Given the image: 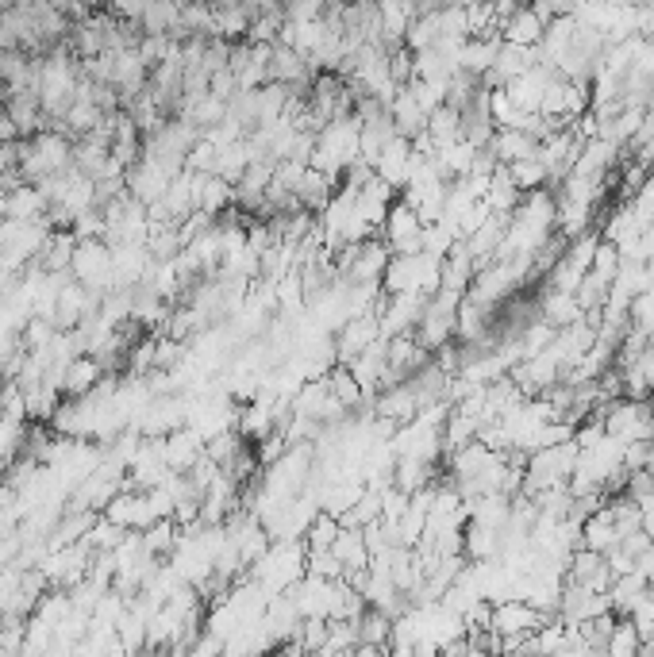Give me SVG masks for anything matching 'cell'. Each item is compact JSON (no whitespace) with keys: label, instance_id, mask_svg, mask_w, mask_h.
I'll use <instances>...</instances> for the list:
<instances>
[{"label":"cell","instance_id":"2","mask_svg":"<svg viewBox=\"0 0 654 657\" xmlns=\"http://www.w3.org/2000/svg\"><path fill=\"white\" fill-rule=\"evenodd\" d=\"M304 558H308L304 538H274L266 546V554L247 569V577H254L270 596H277V592H289L304 577Z\"/></svg>","mask_w":654,"mask_h":657},{"label":"cell","instance_id":"43","mask_svg":"<svg viewBox=\"0 0 654 657\" xmlns=\"http://www.w3.org/2000/svg\"><path fill=\"white\" fill-rule=\"evenodd\" d=\"M508 173H512V181L528 193V189H539V185H547V166L539 162V158H520V162H512L508 166Z\"/></svg>","mask_w":654,"mask_h":657},{"label":"cell","instance_id":"5","mask_svg":"<svg viewBox=\"0 0 654 657\" xmlns=\"http://www.w3.org/2000/svg\"><path fill=\"white\" fill-rule=\"evenodd\" d=\"M70 273L85 289L108 292L112 289V243H104V239H77Z\"/></svg>","mask_w":654,"mask_h":657},{"label":"cell","instance_id":"16","mask_svg":"<svg viewBox=\"0 0 654 657\" xmlns=\"http://www.w3.org/2000/svg\"><path fill=\"white\" fill-rule=\"evenodd\" d=\"M289 600L297 604V611L304 615H324L331 619V600H335V581L316 577V573H304L301 581L289 588Z\"/></svg>","mask_w":654,"mask_h":657},{"label":"cell","instance_id":"27","mask_svg":"<svg viewBox=\"0 0 654 657\" xmlns=\"http://www.w3.org/2000/svg\"><path fill=\"white\" fill-rule=\"evenodd\" d=\"M474 273H478V266H474L466 243L458 239V243L451 246V254L443 258V285H439V289H451V292H458V296H466V289L474 285Z\"/></svg>","mask_w":654,"mask_h":657},{"label":"cell","instance_id":"51","mask_svg":"<svg viewBox=\"0 0 654 657\" xmlns=\"http://www.w3.org/2000/svg\"><path fill=\"white\" fill-rule=\"evenodd\" d=\"M543 4H547V8H551L554 16H570V12H574V4H578V0H543Z\"/></svg>","mask_w":654,"mask_h":657},{"label":"cell","instance_id":"29","mask_svg":"<svg viewBox=\"0 0 654 657\" xmlns=\"http://www.w3.org/2000/svg\"><path fill=\"white\" fill-rule=\"evenodd\" d=\"M651 592V577L643 573V569H631V573H620L612 588H608V596H612V611L616 615H631V608L643 600Z\"/></svg>","mask_w":654,"mask_h":657},{"label":"cell","instance_id":"40","mask_svg":"<svg viewBox=\"0 0 654 657\" xmlns=\"http://www.w3.org/2000/svg\"><path fill=\"white\" fill-rule=\"evenodd\" d=\"M639 631H635V623H631V615H620L616 619V627L608 634V642H604V654L608 657H635L639 654Z\"/></svg>","mask_w":654,"mask_h":657},{"label":"cell","instance_id":"42","mask_svg":"<svg viewBox=\"0 0 654 657\" xmlns=\"http://www.w3.org/2000/svg\"><path fill=\"white\" fill-rule=\"evenodd\" d=\"M404 89L412 93V100H416L424 112H435L439 104H447V89H451V81H424V77H412Z\"/></svg>","mask_w":654,"mask_h":657},{"label":"cell","instance_id":"54","mask_svg":"<svg viewBox=\"0 0 654 657\" xmlns=\"http://www.w3.org/2000/svg\"><path fill=\"white\" fill-rule=\"evenodd\" d=\"M651 104H654V100H651Z\"/></svg>","mask_w":654,"mask_h":657},{"label":"cell","instance_id":"35","mask_svg":"<svg viewBox=\"0 0 654 657\" xmlns=\"http://www.w3.org/2000/svg\"><path fill=\"white\" fill-rule=\"evenodd\" d=\"M247 166H251L247 135H243L239 143L216 146V162H212V173H216V177H224V181H231V185H239V177L247 173Z\"/></svg>","mask_w":654,"mask_h":657},{"label":"cell","instance_id":"9","mask_svg":"<svg viewBox=\"0 0 654 657\" xmlns=\"http://www.w3.org/2000/svg\"><path fill=\"white\" fill-rule=\"evenodd\" d=\"M227 70L235 73L239 89H258L270 81V43H231V58H227Z\"/></svg>","mask_w":654,"mask_h":657},{"label":"cell","instance_id":"13","mask_svg":"<svg viewBox=\"0 0 654 657\" xmlns=\"http://www.w3.org/2000/svg\"><path fill=\"white\" fill-rule=\"evenodd\" d=\"M154 254L147 243H120L112 246V289H135L147 269H151Z\"/></svg>","mask_w":654,"mask_h":657},{"label":"cell","instance_id":"53","mask_svg":"<svg viewBox=\"0 0 654 657\" xmlns=\"http://www.w3.org/2000/svg\"><path fill=\"white\" fill-rule=\"evenodd\" d=\"M212 4H216V0H212Z\"/></svg>","mask_w":654,"mask_h":657},{"label":"cell","instance_id":"28","mask_svg":"<svg viewBox=\"0 0 654 657\" xmlns=\"http://www.w3.org/2000/svg\"><path fill=\"white\" fill-rule=\"evenodd\" d=\"M497 50H501V35H470L462 43V54H458V70L478 73L481 77L485 70H493Z\"/></svg>","mask_w":654,"mask_h":657},{"label":"cell","instance_id":"12","mask_svg":"<svg viewBox=\"0 0 654 657\" xmlns=\"http://www.w3.org/2000/svg\"><path fill=\"white\" fill-rule=\"evenodd\" d=\"M381 339V316L378 308L374 312H358V316H351L339 331H335V358L339 362H351V358H358L370 342Z\"/></svg>","mask_w":654,"mask_h":657},{"label":"cell","instance_id":"11","mask_svg":"<svg viewBox=\"0 0 654 657\" xmlns=\"http://www.w3.org/2000/svg\"><path fill=\"white\" fill-rule=\"evenodd\" d=\"M312 77L316 70L308 66V58H304L297 47H289V43H270V81H281V85H289V89H297V93H308L312 89Z\"/></svg>","mask_w":654,"mask_h":657},{"label":"cell","instance_id":"21","mask_svg":"<svg viewBox=\"0 0 654 657\" xmlns=\"http://www.w3.org/2000/svg\"><path fill=\"white\" fill-rule=\"evenodd\" d=\"M489 150L497 154L501 166H512V162H520V158H535L539 139H535L531 131H520V127H497L493 139H489Z\"/></svg>","mask_w":654,"mask_h":657},{"label":"cell","instance_id":"17","mask_svg":"<svg viewBox=\"0 0 654 657\" xmlns=\"http://www.w3.org/2000/svg\"><path fill=\"white\" fill-rule=\"evenodd\" d=\"M43 212H47V196L31 181H20V185L0 193V219H35Z\"/></svg>","mask_w":654,"mask_h":657},{"label":"cell","instance_id":"47","mask_svg":"<svg viewBox=\"0 0 654 657\" xmlns=\"http://www.w3.org/2000/svg\"><path fill=\"white\" fill-rule=\"evenodd\" d=\"M104 8H108L112 16H120V20L139 24V20H143V12H147V0H104Z\"/></svg>","mask_w":654,"mask_h":657},{"label":"cell","instance_id":"15","mask_svg":"<svg viewBox=\"0 0 654 657\" xmlns=\"http://www.w3.org/2000/svg\"><path fill=\"white\" fill-rule=\"evenodd\" d=\"M412 162H416V150H412V139H404V135H397V139H389V146L381 150L378 158L370 162L374 166V173H378L381 181H389L397 193H401L404 185H408V173H412Z\"/></svg>","mask_w":654,"mask_h":657},{"label":"cell","instance_id":"25","mask_svg":"<svg viewBox=\"0 0 654 657\" xmlns=\"http://www.w3.org/2000/svg\"><path fill=\"white\" fill-rule=\"evenodd\" d=\"M339 193V177H331V173H320V170H304L301 185H297V200H301V208L308 212H324L327 204H331V196Z\"/></svg>","mask_w":654,"mask_h":657},{"label":"cell","instance_id":"22","mask_svg":"<svg viewBox=\"0 0 654 657\" xmlns=\"http://www.w3.org/2000/svg\"><path fill=\"white\" fill-rule=\"evenodd\" d=\"M543 31H547V20L531 8L528 0L508 16L501 24V39L508 43H520V47H535V43H543Z\"/></svg>","mask_w":654,"mask_h":657},{"label":"cell","instance_id":"10","mask_svg":"<svg viewBox=\"0 0 654 657\" xmlns=\"http://www.w3.org/2000/svg\"><path fill=\"white\" fill-rule=\"evenodd\" d=\"M177 173L174 170H166L162 162H154V158H147V154H139L131 166L124 170V185H127V193L135 196V200H143L147 208H151L158 196L170 189V181H174Z\"/></svg>","mask_w":654,"mask_h":657},{"label":"cell","instance_id":"50","mask_svg":"<svg viewBox=\"0 0 654 657\" xmlns=\"http://www.w3.org/2000/svg\"><path fill=\"white\" fill-rule=\"evenodd\" d=\"M639 504V511H643V531L654 538V492H647V496H639L635 500Z\"/></svg>","mask_w":654,"mask_h":657},{"label":"cell","instance_id":"3","mask_svg":"<svg viewBox=\"0 0 654 657\" xmlns=\"http://www.w3.org/2000/svg\"><path fill=\"white\" fill-rule=\"evenodd\" d=\"M74 166V139L58 127H43L35 135L24 139V154H20V177L39 185L54 173L70 170Z\"/></svg>","mask_w":654,"mask_h":657},{"label":"cell","instance_id":"20","mask_svg":"<svg viewBox=\"0 0 654 657\" xmlns=\"http://www.w3.org/2000/svg\"><path fill=\"white\" fill-rule=\"evenodd\" d=\"M8 116L20 127V139H27V135H35V131L47 127V108H43V100H39L35 89L8 93Z\"/></svg>","mask_w":654,"mask_h":657},{"label":"cell","instance_id":"31","mask_svg":"<svg viewBox=\"0 0 654 657\" xmlns=\"http://www.w3.org/2000/svg\"><path fill=\"white\" fill-rule=\"evenodd\" d=\"M327 392H331L347 412L362 408V404H370V396L362 392V385H358V377L351 373V365L347 362H335L331 369H327Z\"/></svg>","mask_w":654,"mask_h":657},{"label":"cell","instance_id":"23","mask_svg":"<svg viewBox=\"0 0 654 657\" xmlns=\"http://www.w3.org/2000/svg\"><path fill=\"white\" fill-rule=\"evenodd\" d=\"M539 319H547L554 331H562V327H570V323L585 319V312H581V304H578L574 292L543 289V296H539Z\"/></svg>","mask_w":654,"mask_h":657},{"label":"cell","instance_id":"30","mask_svg":"<svg viewBox=\"0 0 654 657\" xmlns=\"http://www.w3.org/2000/svg\"><path fill=\"white\" fill-rule=\"evenodd\" d=\"M501 531L504 527H485V523L466 519V531H462V550H466V558L470 561L501 558Z\"/></svg>","mask_w":654,"mask_h":657},{"label":"cell","instance_id":"1","mask_svg":"<svg viewBox=\"0 0 654 657\" xmlns=\"http://www.w3.org/2000/svg\"><path fill=\"white\" fill-rule=\"evenodd\" d=\"M358 135H362V120H358L354 112L351 116H339V120H327L324 127L316 131L308 166L320 173H331V177H343V173L362 158Z\"/></svg>","mask_w":654,"mask_h":657},{"label":"cell","instance_id":"45","mask_svg":"<svg viewBox=\"0 0 654 657\" xmlns=\"http://www.w3.org/2000/svg\"><path fill=\"white\" fill-rule=\"evenodd\" d=\"M589 269L601 273V277H608V281H616V273H620V246L601 239V243H597V254H593V266Z\"/></svg>","mask_w":654,"mask_h":657},{"label":"cell","instance_id":"33","mask_svg":"<svg viewBox=\"0 0 654 657\" xmlns=\"http://www.w3.org/2000/svg\"><path fill=\"white\" fill-rule=\"evenodd\" d=\"M389 116H393V127H397V135H404V139H412V135H420L424 127H428V112L412 100V93L401 85V93L393 97V104H389Z\"/></svg>","mask_w":654,"mask_h":657},{"label":"cell","instance_id":"26","mask_svg":"<svg viewBox=\"0 0 654 657\" xmlns=\"http://www.w3.org/2000/svg\"><path fill=\"white\" fill-rule=\"evenodd\" d=\"M101 381H104V365L93 354H77L74 362L66 365V373H62V392L66 396H85V392L97 389Z\"/></svg>","mask_w":654,"mask_h":657},{"label":"cell","instance_id":"32","mask_svg":"<svg viewBox=\"0 0 654 657\" xmlns=\"http://www.w3.org/2000/svg\"><path fill=\"white\" fill-rule=\"evenodd\" d=\"M520 196H524V189L512 181L508 166H497L493 177H489V189H485V204H489L497 216H512L516 204H520Z\"/></svg>","mask_w":654,"mask_h":657},{"label":"cell","instance_id":"4","mask_svg":"<svg viewBox=\"0 0 654 657\" xmlns=\"http://www.w3.org/2000/svg\"><path fill=\"white\" fill-rule=\"evenodd\" d=\"M101 212H104V243L112 246L147 243V235H151V212H147L143 200H135L127 189L120 196H112L108 204H101Z\"/></svg>","mask_w":654,"mask_h":657},{"label":"cell","instance_id":"6","mask_svg":"<svg viewBox=\"0 0 654 657\" xmlns=\"http://www.w3.org/2000/svg\"><path fill=\"white\" fill-rule=\"evenodd\" d=\"M381 239L393 254H416L424 250V223H420V212L408 204V200H393L389 216L381 223Z\"/></svg>","mask_w":654,"mask_h":657},{"label":"cell","instance_id":"14","mask_svg":"<svg viewBox=\"0 0 654 657\" xmlns=\"http://www.w3.org/2000/svg\"><path fill=\"white\" fill-rule=\"evenodd\" d=\"M543 611H535L528 600H520V596H508L501 604H493V619H489V627L497 634H531L543 627Z\"/></svg>","mask_w":654,"mask_h":657},{"label":"cell","instance_id":"48","mask_svg":"<svg viewBox=\"0 0 654 657\" xmlns=\"http://www.w3.org/2000/svg\"><path fill=\"white\" fill-rule=\"evenodd\" d=\"M208 89H212L220 100H231L235 93H239V81H235V73L231 70H216L212 73V81H208Z\"/></svg>","mask_w":654,"mask_h":657},{"label":"cell","instance_id":"46","mask_svg":"<svg viewBox=\"0 0 654 657\" xmlns=\"http://www.w3.org/2000/svg\"><path fill=\"white\" fill-rule=\"evenodd\" d=\"M412 58H416V54H412L408 47L389 50V73L397 77V85H408V81L416 77V73H412Z\"/></svg>","mask_w":654,"mask_h":657},{"label":"cell","instance_id":"52","mask_svg":"<svg viewBox=\"0 0 654 657\" xmlns=\"http://www.w3.org/2000/svg\"><path fill=\"white\" fill-rule=\"evenodd\" d=\"M639 654H643V657H654V634H651V638H643V642H639Z\"/></svg>","mask_w":654,"mask_h":657},{"label":"cell","instance_id":"41","mask_svg":"<svg viewBox=\"0 0 654 657\" xmlns=\"http://www.w3.org/2000/svg\"><path fill=\"white\" fill-rule=\"evenodd\" d=\"M343 531V523H339V515H331V511H316V519L308 523V531H304V542H308V550H327L331 542H335V535Z\"/></svg>","mask_w":654,"mask_h":657},{"label":"cell","instance_id":"24","mask_svg":"<svg viewBox=\"0 0 654 657\" xmlns=\"http://www.w3.org/2000/svg\"><path fill=\"white\" fill-rule=\"evenodd\" d=\"M351 373L358 377V385H362V392L374 400L378 396V389H381V377H385V339H378V342H370L358 358H351Z\"/></svg>","mask_w":654,"mask_h":657},{"label":"cell","instance_id":"49","mask_svg":"<svg viewBox=\"0 0 654 657\" xmlns=\"http://www.w3.org/2000/svg\"><path fill=\"white\" fill-rule=\"evenodd\" d=\"M12 139H20V127L8 116V97H0V143H12Z\"/></svg>","mask_w":654,"mask_h":657},{"label":"cell","instance_id":"39","mask_svg":"<svg viewBox=\"0 0 654 657\" xmlns=\"http://www.w3.org/2000/svg\"><path fill=\"white\" fill-rule=\"evenodd\" d=\"M389 634H393V619L381 608L366 604V611L358 615V642H378V646H385V654H389Z\"/></svg>","mask_w":654,"mask_h":657},{"label":"cell","instance_id":"18","mask_svg":"<svg viewBox=\"0 0 654 657\" xmlns=\"http://www.w3.org/2000/svg\"><path fill=\"white\" fill-rule=\"evenodd\" d=\"M177 116L189 120L193 127H201V131H208V127H216V123L227 116V100H220L212 89H204V93H185L181 104H177Z\"/></svg>","mask_w":654,"mask_h":657},{"label":"cell","instance_id":"8","mask_svg":"<svg viewBox=\"0 0 654 657\" xmlns=\"http://www.w3.org/2000/svg\"><path fill=\"white\" fill-rule=\"evenodd\" d=\"M428 296L424 292H385L378 316H381V339H393L404 331H416V323L424 316Z\"/></svg>","mask_w":654,"mask_h":657},{"label":"cell","instance_id":"38","mask_svg":"<svg viewBox=\"0 0 654 657\" xmlns=\"http://www.w3.org/2000/svg\"><path fill=\"white\" fill-rule=\"evenodd\" d=\"M428 131L435 146H447L454 143L458 135H462V108H454V104H439L435 112H428Z\"/></svg>","mask_w":654,"mask_h":657},{"label":"cell","instance_id":"44","mask_svg":"<svg viewBox=\"0 0 654 657\" xmlns=\"http://www.w3.org/2000/svg\"><path fill=\"white\" fill-rule=\"evenodd\" d=\"M304 573H316V577H327V581H339L343 577V561L335 558V550H308L304 558Z\"/></svg>","mask_w":654,"mask_h":657},{"label":"cell","instance_id":"34","mask_svg":"<svg viewBox=\"0 0 654 657\" xmlns=\"http://www.w3.org/2000/svg\"><path fill=\"white\" fill-rule=\"evenodd\" d=\"M335 558L343 561V569H366L370 565V546H366V531L362 527H343L335 542H331Z\"/></svg>","mask_w":654,"mask_h":657},{"label":"cell","instance_id":"19","mask_svg":"<svg viewBox=\"0 0 654 657\" xmlns=\"http://www.w3.org/2000/svg\"><path fill=\"white\" fill-rule=\"evenodd\" d=\"M193 200H197V208H204V212L224 216L227 208H235L231 204L235 200V185L224 181V177H216V173H193Z\"/></svg>","mask_w":654,"mask_h":657},{"label":"cell","instance_id":"36","mask_svg":"<svg viewBox=\"0 0 654 657\" xmlns=\"http://www.w3.org/2000/svg\"><path fill=\"white\" fill-rule=\"evenodd\" d=\"M177 20H181V0H147V12H143L139 27H143V35H170L174 39Z\"/></svg>","mask_w":654,"mask_h":657},{"label":"cell","instance_id":"7","mask_svg":"<svg viewBox=\"0 0 654 657\" xmlns=\"http://www.w3.org/2000/svg\"><path fill=\"white\" fill-rule=\"evenodd\" d=\"M104 515L116 523V527H124V531H147L154 519H158V511L151 504V492L147 488H135V485H124L108 504H104Z\"/></svg>","mask_w":654,"mask_h":657},{"label":"cell","instance_id":"37","mask_svg":"<svg viewBox=\"0 0 654 657\" xmlns=\"http://www.w3.org/2000/svg\"><path fill=\"white\" fill-rule=\"evenodd\" d=\"M478 431H481V423L474 419V415H466L462 408H451L447 419H443V458H447L451 450H458V446L474 442Z\"/></svg>","mask_w":654,"mask_h":657}]
</instances>
